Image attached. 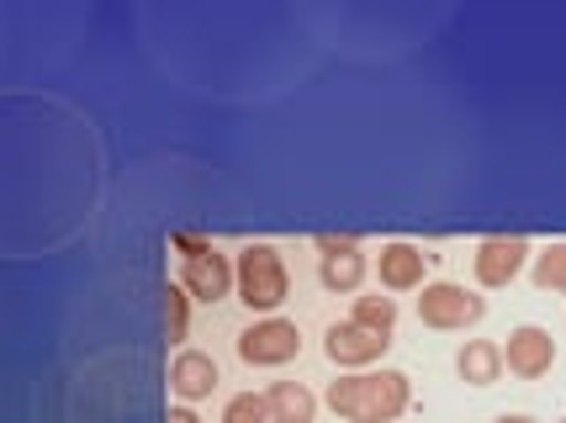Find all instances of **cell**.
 <instances>
[{
  "label": "cell",
  "instance_id": "obj_5",
  "mask_svg": "<svg viewBox=\"0 0 566 423\" xmlns=\"http://www.w3.org/2000/svg\"><path fill=\"white\" fill-rule=\"evenodd\" d=\"M503 366H509V376H518V381H541V376H551V366H556V339H551V328L518 324L514 334H509V345H503Z\"/></svg>",
  "mask_w": 566,
  "mask_h": 423
},
{
  "label": "cell",
  "instance_id": "obj_2",
  "mask_svg": "<svg viewBox=\"0 0 566 423\" xmlns=\"http://www.w3.org/2000/svg\"><path fill=\"white\" fill-rule=\"evenodd\" d=\"M419 318L423 328H440V334H455V328H476L488 318V297H476L455 281H429L419 297Z\"/></svg>",
  "mask_w": 566,
  "mask_h": 423
},
{
  "label": "cell",
  "instance_id": "obj_22",
  "mask_svg": "<svg viewBox=\"0 0 566 423\" xmlns=\"http://www.w3.org/2000/svg\"><path fill=\"white\" fill-rule=\"evenodd\" d=\"M493 423H535V419H530V413H497Z\"/></svg>",
  "mask_w": 566,
  "mask_h": 423
},
{
  "label": "cell",
  "instance_id": "obj_12",
  "mask_svg": "<svg viewBox=\"0 0 566 423\" xmlns=\"http://www.w3.org/2000/svg\"><path fill=\"white\" fill-rule=\"evenodd\" d=\"M265 408H271V423H313L318 419V398L302 387V381H275L265 392Z\"/></svg>",
  "mask_w": 566,
  "mask_h": 423
},
{
  "label": "cell",
  "instance_id": "obj_9",
  "mask_svg": "<svg viewBox=\"0 0 566 423\" xmlns=\"http://www.w3.org/2000/svg\"><path fill=\"white\" fill-rule=\"evenodd\" d=\"M429 260L434 254H423L419 244H408V239H392V244H381V260H376V275H381V286L387 292H423L429 281Z\"/></svg>",
  "mask_w": 566,
  "mask_h": 423
},
{
  "label": "cell",
  "instance_id": "obj_16",
  "mask_svg": "<svg viewBox=\"0 0 566 423\" xmlns=\"http://www.w3.org/2000/svg\"><path fill=\"white\" fill-rule=\"evenodd\" d=\"M530 281H535V292H566V244H545L530 260Z\"/></svg>",
  "mask_w": 566,
  "mask_h": 423
},
{
  "label": "cell",
  "instance_id": "obj_23",
  "mask_svg": "<svg viewBox=\"0 0 566 423\" xmlns=\"http://www.w3.org/2000/svg\"><path fill=\"white\" fill-rule=\"evenodd\" d=\"M556 423H566V419H556Z\"/></svg>",
  "mask_w": 566,
  "mask_h": 423
},
{
  "label": "cell",
  "instance_id": "obj_13",
  "mask_svg": "<svg viewBox=\"0 0 566 423\" xmlns=\"http://www.w3.org/2000/svg\"><path fill=\"white\" fill-rule=\"evenodd\" d=\"M366 254L349 250V254H318V286L323 292H360L366 286Z\"/></svg>",
  "mask_w": 566,
  "mask_h": 423
},
{
  "label": "cell",
  "instance_id": "obj_14",
  "mask_svg": "<svg viewBox=\"0 0 566 423\" xmlns=\"http://www.w3.org/2000/svg\"><path fill=\"white\" fill-rule=\"evenodd\" d=\"M159 324H165V339L180 345L186 334H191V292L180 286V281H165L159 286Z\"/></svg>",
  "mask_w": 566,
  "mask_h": 423
},
{
  "label": "cell",
  "instance_id": "obj_17",
  "mask_svg": "<svg viewBox=\"0 0 566 423\" xmlns=\"http://www.w3.org/2000/svg\"><path fill=\"white\" fill-rule=\"evenodd\" d=\"M323 402H328V408H334L339 419L360 423V402H366V376H339V381H328Z\"/></svg>",
  "mask_w": 566,
  "mask_h": 423
},
{
  "label": "cell",
  "instance_id": "obj_15",
  "mask_svg": "<svg viewBox=\"0 0 566 423\" xmlns=\"http://www.w3.org/2000/svg\"><path fill=\"white\" fill-rule=\"evenodd\" d=\"M349 324H360L370 328V334H381V339H392V328H397V302L392 297H355V307H349Z\"/></svg>",
  "mask_w": 566,
  "mask_h": 423
},
{
  "label": "cell",
  "instance_id": "obj_18",
  "mask_svg": "<svg viewBox=\"0 0 566 423\" xmlns=\"http://www.w3.org/2000/svg\"><path fill=\"white\" fill-rule=\"evenodd\" d=\"M222 423H271V408L254 392H239V398L222 402Z\"/></svg>",
  "mask_w": 566,
  "mask_h": 423
},
{
  "label": "cell",
  "instance_id": "obj_7",
  "mask_svg": "<svg viewBox=\"0 0 566 423\" xmlns=\"http://www.w3.org/2000/svg\"><path fill=\"white\" fill-rule=\"evenodd\" d=\"M180 286L191 292V302H222L233 297L239 275H233V260L218 250L197 254V260H180Z\"/></svg>",
  "mask_w": 566,
  "mask_h": 423
},
{
  "label": "cell",
  "instance_id": "obj_8",
  "mask_svg": "<svg viewBox=\"0 0 566 423\" xmlns=\"http://www.w3.org/2000/svg\"><path fill=\"white\" fill-rule=\"evenodd\" d=\"M413 408V381L402 371H370L366 376V402H360V423H392Z\"/></svg>",
  "mask_w": 566,
  "mask_h": 423
},
{
  "label": "cell",
  "instance_id": "obj_21",
  "mask_svg": "<svg viewBox=\"0 0 566 423\" xmlns=\"http://www.w3.org/2000/svg\"><path fill=\"white\" fill-rule=\"evenodd\" d=\"M165 423H201V419L186 408V402H180V408H170V419H165Z\"/></svg>",
  "mask_w": 566,
  "mask_h": 423
},
{
  "label": "cell",
  "instance_id": "obj_4",
  "mask_svg": "<svg viewBox=\"0 0 566 423\" xmlns=\"http://www.w3.org/2000/svg\"><path fill=\"white\" fill-rule=\"evenodd\" d=\"M535 260L530 250V239H518V233H497V239H482L476 254H471V271H476V286L482 292H503V286H514L524 265Z\"/></svg>",
  "mask_w": 566,
  "mask_h": 423
},
{
  "label": "cell",
  "instance_id": "obj_1",
  "mask_svg": "<svg viewBox=\"0 0 566 423\" xmlns=\"http://www.w3.org/2000/svg\"><path fill=\"white\" fill-rule=\"evenodd\" d=\"M233 275H239L233 297L260 318H275V307L292 297V275H286V260L275 244H244L233 254Z\"/></svg>",
  "mask_w": 566,
  "mask_h": 423
},
{
  "label": "cell",
  "instance_id": "obj_19",
  "mask_svg": "<svg viewBox=\"0 0 566 423\" xmlns=\"http://www.w3.org/2000/svg\"><path fill=\"white\" fill-rule=\"evenodd\" d=\"M170 250L180 254V260H197V254L212 250V239H201V233H170Z\"/></svg>",
  "mask_w": 566,
  "mask_h": 423
},
{
  "label": "cell",
  "instance_id": "obj_10",
  "mask_svg": "<svg viewBox=\"0 0 566 423\" xmlns=\"http://www.w3.org/2000/svg\"><path fill=\"white\" fill-rule=\"evenodd\" d=\"M170 392L180 402H201L218 392V360L207 349H180L170 360Z\"/></svg>",
  "mask_w": 566,
  "mask_h": 423
},
{
  "label": "cell",
  "instance_id": "obj_11",
  "mask_svg": "<svg viewBox=\"0 0 566 423\" xmlns=\"http://www.w3.org/2000/svg\"><path fill=\"white\" fill-rule=\"evenodd\" d=\"M455 376H461L467 387H493V381H503V345H493V339H467V345L455 349Z\"/></svg>",
  "mask_w": 566,
  "mask_h": 423
},
{
  "label": "cell",
  "instance_id": "obj_3",
  "mask_svg": "<svg viewBox=\"0 0 566 423\" xmlns=\"http://www.w3.org/2000/svg\"><path fill=\"white\" fill-rule=\"evenodd\" d=\"M239 360L244 366H260V371H275V366H292L302 355V328L292 318H254V324L239 334Z\"/></svg>",
  "mask_w": 566,
  "mask_h": 423
},
{
  "label": "cell",
  "instance_id": "obj_6",
  "mask_svg": "<svg viewBox=\"0 0 566 423\" xmlns=\"http://www.w3.org/2000/svg\"><path fill=\"white\" fill-rule=\"evenodd\" d=\"M387 349H392V339H381V334H370V328H360V324H328L323 328V355H328L339 371H366V366H376Z\"/></svg>",
  "mask_w": 566,
  "mask_h": 423
},
{
  "label": "cell",
  "instance_id": "obj_20",
  "mask_svg": "<svg viewBox=\"0 0 566 423\" xmlns=\"http://www.w3.org/2000/svg\"><path fill=\"white\" fill-rule=\"evenodd\" d=\"M313 250L318 254H349V250H360V239H355V233H318Z\"/></svg>",
  "mask_w": 566,
  "mask_h": 423
}]
</instances>
